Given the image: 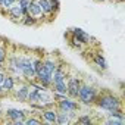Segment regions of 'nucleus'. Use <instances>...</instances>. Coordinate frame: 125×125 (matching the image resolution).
<instances>
[{"mask_svg": "<svg viewBox=\"0 0 125 125\" xmlns=\"http://www.w3.org/2000/svg\"><path fill=\"white\" fill-rule=\"evenodd\" d=\"M94 104L102 110H112V109H122V99L118 97L110 90H99Z\"/></svg>", "mask_w": 125, "mask_h": 125, "instance_id": "f257e3e1", "label": "nucleus"}, {"mask_svg": "<svg viewBox=\"0 0 125 125\" xmlns=\"http://www.w3.org/2000/svg\"><path fill=\"white\" fill-rule=\"evenodd\" d=\"M97 93H99V88L87 81H83L81 83V87L78 90V103L80 104H85V106H91L94 104V100L97 97Z\"/></svg>", "mask_w": 125, "mask_h": 125, "instance_id": "f03ea898", "label": "nucleus"}, {"mask_svg": "<svg viewBox=\"0 0 125 125\" xmlns=\"http://www.w3.org/2000/svg\"><path fill=\"white\" fill-rule=\"evenodd\" d=\"M21 74L24 81H34L35 80V68L32 62V52L31 53H22V65H21Z\"/></svg>", "mask_w": 125, "mask_h": 125, "instance_id": "7ed1b4c3", "label": "nucleus"}, {"mask_svg": "<svg viewBox=\"0 0 125 125\" xmlns=\"http://www.w3.org/2000/svg\"><path fill=\"white\" fill-rule=\"evenodd\" d=\"M54 107H56L57 110H63V112H72V113H75V112L80 110L81 104H80L78 102H75V99H71V97L66 96V97L62 99V100L56 102V103H54Z\"/></svg>", "mask_w": 125, "mask_h": 125, "instance_id": "20e7f679", "label": "nucleus"}, {"mask_svg": "<svg viewBox=\"0 0 125 125\" xmlns=\"http://www.w3.org/2000/svg\"><path fill=\"white\" fill-rule=\"evenodd\" d=\"M28 93H30V83L28 81H21L19 84H15V87L12 90V96L15 97V100H18L21 103H27Z\"/></svg>", "mask_w": 125, "mask_h": 125, "instance_id": "39448f33", "label": "nucleus"}, {"mask_svg": "<svg viewBox=\"0 0 125 125\" xmlns=\"http://www.w3.org/2000/svg\"><path fill=\"white\" fill-rule=\"evenodd\" d=\"M81 83L83 80L78 77V75H74V74H69L68 78H66V88H68V97L71 99H77L78 96V90L81 87Z\"/></svg>", "mask_w": 125, "mask_h": 125, "instance_id": "423d86ee", "label": "nucleus"}, {"mask_svg": "<svg viewBox=\"0 0 125 125\" xmlns=\"http://www.w3.org/2000/svg\"><path fill=\"white\" fill-rule=\"evenodd\" d=\"M69 75V68L65 62H59L57 68L54 69V72L52 74V83H56V81H65Z\"/></svg>", "mask_w": 125, "mask_h": 125, "instance_id": "0eeeda50", "label": "nucleus"}, {"mask_svg": "<svg viewBox=\"0 0 125 125\" xmlns=\"http://www.w3.org/2000/svg\"><path fill=\"white\" fill-rule=\"evenodd\" d=\"M59 62H60V59H59L54 53L43 54V66H44L50 74H53V72H54V69H56V68H57V65H59Z\"/></svg>", "mask_w": 125, "mask_h": 125, "instance_id": "6e6552de", "label": "nucleus"}, {"mask_svg": "<svg viewBox=\"0 0 125 125\" xmlns=\"http://www.w3.org/2000/svg\"><path fill=\"white\" fill-rule=\"evenodd\" d=\"M24 13H27V12H24V10H22V8H21V6L18 5V2H16V3H13V5H12V6H10V8H9L3 15L9 16L13 22H18V24H19V22H21V19H22V16H24Z\"/></svg>", "mask_w": 125, "mask_h": 125, "instance_id": "1a4fd4ad", "label": "nucleus"}, {"mask_svg": "<svg viewBox=\"0 0 125 125\" xmlns=\"http://www.w3.org/2000/svg\"><path fill=\"white\" fill-rule=\"evenodd\" d=\"M40 118L43 122L46 124H56V115H57V109L54 106H50V107H44L43 110L38 112Z\"/></svg>", "mask_w": 125, "mask_h": 125, "instance_id": "9d476101", "label": "nucleus"}, {"mask_svg": "<svg viewBox=\"0 0 125 125\" xmlns=\"http://www.w3.org/2000/svg\"><path fill=\"white\" fill-rule=\"evenodd\" d=\"M27 13H30V15L37 21V24L46 21V16L43 15V10H41V8L38 6V3L35 2V0H31V2H30V6H28V9H27Z\"/></svg>", "mask_w": 125, "mask_h": 125, "instance_id": "9b49d317", "label": "nucleus"}, {"mask_svg": "<svg viewBox=\"0 0 125 125\" xmlns=\"http://www.w3.org/2000/svg\"><path fill=\"white\" fill-rule=\"evenodd\" d=\"M3 115H5L10 122H15V121H24V119L28 116V113H27L25 110L15 109V107H9V109H6Z\"/></svg>", "mask_w": 125, "mask_h": 125, "instance_id": "f8f14e48", "label": "nucleus"}, {"mask_svg": "<svg viewBox=\"0 0 125 125\" xmlns=\"http://www.w3.org/2000/svg\"><path fill=\"white\" fill-rule=\"evenodd\" d=\"M69 32H71L74 37H77V38L81 41L83 46H90L91 41H93V37H91L90 34H87V32H85L84 30H81V28H71Z\"/></svg>", "mask_w": 125, "mask_h": 125, "instance_id": "ddd939ff", "label": "nucleus"}, {"mask_svg": "<svg viewBox=\"0 0 125 125\" xmlns=\"http://www.w3.org/2000/svg\"><path fill=\"white\" fill-rule=\"evenodd\" d=\"M75 113L72 112H63V110H57L56 115V124L57 125H69L75 121Z\"/></svg>", "mask_w": 125, "mask_h": 125, "instance_id": "4468645a", "label": "nucleus"}, {"mask_svg": "<svg viewBox=\"0 0 125 125\" xmlns=\"http://www.w3.org/2000/svg\"><path fill=\"white\" fill-rule=\"evenodd\" d=\"M15 84H16L15 77L6 72V75H5V78H3V83L0 84V85H2V88H3L8 94H10V93H12V90H13V87H15Z\"/></svg>", "mask_w": 125, "mask_h": 125, "instance_id": "2eb2a0df", "label": "nucleus"}, {"mask_svg": "<svg viewBox=\"0 0 125 125\" xmlns=\"http://www.w3.org/2000/svg\"><path fill=\"white\" fill-rule=\"evenodd\" d=\"M8 44L9 41L0 37V69H5V62L8 57Z\"/></svg>", "mask_w": 125, "mask_h": 125, "instance_id": "dca6fc26", "label": "nucleus"}, {"mask_svg": "<svg viewBox=\"0 0 125 125\" xmlns=\"http://www.w3.org/2000/svg\"><path fill=\"white\" fill-rule=\"evenodd\" d=\"M93 63H94L100 71H106V69H107V62H106L103 53H100V52L93 56Z\"/></svg>", "mask_w": 125, "mask_h": 125, "instance_id": "f3484780", "label": "nucleus"}, {"mask_svg": "<svg viewBox=\"0 0 125 125\" xmlns=\"http://www.w3.org/2000/svg\"><path fill=\"white\" fill-rule=\"evenodd\" d=\"M50 90L53 93H59V94H66L68 96V88H66V80L65 81H56V83H52L50 85Z\"/></svg>", "mask_w": 125, "mask_h": 125, "instance_id": "a211bd4d", "label": "nucleus"}, {"mask_svg": "<svg viewBox=\"0 0 125 125\" xmlns=\"http://www.w3.org/2000/svg\"><path fill=\"white\" fill-rule=\"evenodd\" d=\"M19 24L24 25V27H35V25H37V21H35L30 13H24V16H22V19H21Z\"/></svg>", "mask_w": 125, "mask_h": 125, "instance_id": "6ab92c4d", "label": "nucleus"}, {"mask_svg": "<svg viewBox=\"0 0 125 125\" xmlns=\"http://www.w3.org/2000/svg\"><path fill=\"white\" fill-rule=\"evenodd\" d=\"M69 46L72 47V49H75V50H83V44H81V41L77 38V37H74L71 32H69Z\"/></svg>", "mask_w": 125, "mask_h": 125, "instance_id": "aec40b11", "label": "nucleus"}, {"mask_svg": "<svg viewBox=\"0 0 125 125\" xmlns=\"http://www.w3.org/2000/svg\"><path fill=\"white\" fill-rule=\"evenodd\" d=\"M74 122H77V124H84V125H90V124H93V119H91L90 115H81V116H77Z\"/></svg>", "mask_w": 125, "mask_h": 125, "instance_id": "412c9836", "label": "nucleus"}, {"mask_svg": "<svg viewBox=\"0 0 125 125\" xmlns=\"http://www.w3.org/2000/svg\"><path fill=\"white\" fill-rule=\"evenodd\" d=\"M24 124H25V125H40V124H43V121H41V118L27 116V118L24 119Z\"/></svg>", "mask_w": 125, "mask_h": 125, "instance_id": "4be33fe9", "label": "nucleus"}, {"mask_svg": "<svg viewBox=\"0 0 125 125\" xmlns=\"http://www.w3.org/2000/svg\"><path fill=\"white\" fill-rule=\"evenodd\" d=\"M13 3H16V0H3V5L0 8V13H5Z\"/></svg>", "mask_w": 125, "mask_h": 125, "instance_id": "5701e85b", "label": "nucleus"}, {"mask_svg": "<svg viewBox=\"0 0 125 125\" xmlns=\"http://www.w3.org/2000/svg\"><path fill=\"white\" fill-rule=\"evenodd\" d=\"M106 124L107 125H124V121L116 119V118H107L106 119Z\"/></svg>", "mask_w": 125, "mask_h": 125, "instance_id": "b1692460", "label": "nucleus"}, {"mask_svg": "<svg viewBox=\"0 0 125 125\" xmlns=\"http://www.w3.org/2000/svg\"><path fill=\"white\" fill-rule=\"evenodd\" d=\"M16 2H18V5L22 8V10L27 12V9H28V6H30V2H31V0H16Z\"/></svg>", "mask_w": 125, "mask_h": 125, "instance_id": "393cba45", "label": "nucleus"}, {"mask_svg": "<svg viewBox=\"0 0 125 125\" xmlns=\"http://www.w3.org/2000/svg\"><path fill=\"white\" fill-rule=\"evenodd\" d=\"M5 75H6V72H3V71H0V84L3 83V78H5Z\"/></svg>", "mask_w": 125, "mask_h": 125, "instance_id": "a878e982", "label": "nucleus"}, {"mask_svg": "<svg viewBox=\"0 0 125 125\" xmlns=\"http://www.w3.org/2000/svg\"><path fill=\"white\" fill-rule=\"evenodd\" d=\"M107 2H113V3H122L124 0H107Z\"/></svg>", "mask_w": 125, "mask_h": 125, "instance_id": "bb28decb", "label": "nucleus"}, {"mask_svg": "<svg viewBox=\"0 0 125 125\" xmlns=\"http://www.w3.org/2000/svg\"><path fill=\"white\" fill-rule=\"evenodd\" d=\"M94 2H97V3H104V2H107V0H94Z\"/></svg>", "mask_w": 125, "mask_h": 125, "instance_id": "cd10ccee", "label": "nucleus"}, {"mask_svg": "<svg viewBox=\"0 0 125 125\" xmlns=\"http://www.w3.org/2000/svg\"><path fill=\"white\" fill-rule=\"evenodd\" d=\"M2 5H3V0H0V8H2Z\"/></svg>", "mask_w": 125, "mask_h": 125, "instance_id": "c85d7f7f", "label": "nucleus"}]
</instances>
